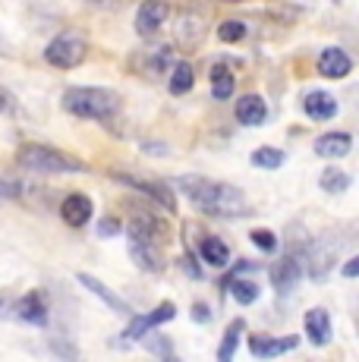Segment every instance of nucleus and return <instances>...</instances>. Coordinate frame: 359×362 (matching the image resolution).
<instances>
[{
	"mask_svg": "<svg viewBox=\"0 0 359 362\" xmlns=\"http://www.w3.org/2000/svg\"><path fill=\"white\" fill-rule=\"evenodd\" d=\"M177 186L183 189V196L189 199V205L199 214H208V218L220 221H240L252 211L249 199L243 196V189L230 183H220V180L199 177V173H183L177 180Z\"/></svg>",
	"mask_w": 359,
	"mask_h": 362,
	"instance_id": "nucleus-1",
	"label": "nucleus"
},
{
	"mask_svg": "<svg viewBox=\"0 0 359 362\" xmlns=\"http://www.w3.org/2000/svg\"><path fill=\"white\" fill-rule=\"evenodd\" d=\"M120 95L114 88H70L64 95V110L73 117H82V120H110V117L120 110Z\"/></svg>",
	"mask_w": 359,
	"mask_h": 362,
	"instance_id": "nucleus-2",
	"label": "nucleus"
},
{
	"mask_svg": "<svg viewBox=\"0 0 359 362\" xmlns=\"http://www.w3.org/2000/svg\"><path fill=\"white\" fill-rule=\"evenodd\" d=\"M16 164L32 173H86L88 170L86 161L66 155V151L51 148V145H38V142H25L16 151Z\"/></svg>",
	"mask_w": 359,
	"mask_h": 362,
	"instance_id": "nucleus-3",
	"label": "nucleus"
},
{
	"mask_svg": "<svg viewBox=\"0 0 359 362\" xmlns=\"http://www.w3.org/2000/svg\"><path fill=\"white\" fill-rule=\"evenodd\" d=\"M86 57H88V38L76 29L54 35L45 47V60L57 69H76Z\"/></svg>",
	"mask_w": 359,
	"mask_h": 362,
	"instance_id": "nucleus-4",
	"label": "nucleus"
},
{
	"mask_svg": "<svg viewBox=\"0 0 359 362\" xmlns=\"http://www.w3.org/2000/svg\"><path fill=\"white\" fill-rule=\"evenodd\" d=\"M177 318V305L174 303H161L158 309H151V312H145V315L139 318H133L129 322V328L120 334V344H126V340H142L145 334H151L155 328H161V325H167V322H174Z\"/></svg>",
	"mask_w": 359,
	"mask_h": 362,
	"instance_id": "nucleus-5",
	"label": "nucleus"
},
{
	"mask_svg": "<svg viewBox=\"0 0 359 362\" xmlns=\"http://www.w3.org/2000/svg\"><path fill=\"white\" fill-rule=\"evenodd\" d=\"M114 180H117V183H123V186H129V189L142 192L145 199L158 202L164 211H177L174 192H170L164 183H155V180H145V177H136V173H123V170H114Z\"/></svg>",
	"mask_w": 359,
	"mask_h": 362,
	"instance_id": "nucleus-6",
	"label": "nucleus"
},
{
	"mask_svg": "<svg viewBox=\"0 0 359 362\" xmlns=\"http://www.w3.org/2000/svg\"><path fill=\"white\" fill-rule=\"evenodd\" d=\"M337 259V246L334 243H324V240H315L306 246V259H302V274H309L312 281H322L328 274V268L334 264Z\"/></svg>",
	"mask_w": 359,
	"mask_h": 362,
	"instance_id": "nucleus-7",
	"label": "nucleus"
},
{
	"mask_svg": "<svg viewBox=\"0 0 359 362\" xmlns=\"http://www.w3.org/2000/svg\"><path fill=\"white\" fill-rule=\"evenodd\" d=\"M167 16H170L167 0H142L139 10H136V32H139L142 38H151V35H158V29L167 23Z\"/></svg>",
	"mask_w": 359,
	"mask_h": 362,
	"instance_id": "nucleus-8",
	"label": "nucleus"
},
{
	"mask_svg": "<svg viewBox=\"0 0 359 362\" xmlns=\"http://www.w3.org/2000/svg\"><path fill=\"white\" fill-rule=\"evenodd\" d=\"M268 277H271V287L278 290L281 296L290 293V290H293L296 284L302 281V255H296V252L284 255V259H281L278 264H271Z\"/></svg>",
	"mask_w": 359,
	"mask_h": 362,
	"instance_id": "nucleus-9",
	"label": "nucleus"
},
{
	"mask_svg": "<svg viewBox=\"0 0 359 362\" xmlns=\"http://www.w3.org/2000/svg\"><path fill=\"white\" fill-rule=\"evenodd\" d=\"M300 346V337L296 334H287V337H265V334H255L249 340V353L255 359H278L284 353H293Z\"/></svg>",
	"mask_w": 359,
	"mask_h": 362,
	"instance_id": "nucleus-10",
	"label": "nucleus"
},
{
	"mask_svg": "<svg viewBox=\"0 0 359 362\" xmlns=\"http://www.w3.org/2000/svg\"><path fill=\"white\" fill-rule=\"evenodd\" d=\"M13 315H16L19 322H25V325L45 328L47 318H51V312H47L45 296H41L38 290H32V293H25L23 299H16V303H13Z\"/></svg>",
	"mask_w": 359,
	"mask_h": 362,
	"instance_id": "nucleus-11",
	"label": "nucleus"
},
{
	"mask_svg": "<svg viewBox=\"0 0 359 362\" xmlns=\"http://www.w3.org/2000/svg\"><path fill=\"white\" fill-rule=\"evenodd\" d=\"M92 214H95V205L86 192H70V196L60 202V218L70 227H86L92 221Z\"/></svg>",
	"mask_w": 359,
	"mask_h": 362,
	"instance_id": "nucleus-12",
	"label": "nucleus"
},
{
	"mask_svg": "<svg viewBox=\"0 0 359 362\" xmlns=\"http://www.w3.org/2000/svg\"><path fill=\"white\" fill-rule=\"evenodd\" d=\"M315 66H319V73L324 79H347L353 73V60H350V54L343 47H324Z\"/></svg>",
	"mask_w": 359,
	"mask_h": 362,
	"instance_id": "nucleus-13",
	"label": "nucleus"
},
{
	"mask_svg": "<svg viewBox=\"0 0 359 362\" xmlns=\"http://www.w3.org/2000/svg\"><path fill=\"white\" fill-rule=\"evenodd\" d=\"M350 151H353V136L350 132H324V136L315 139V155L328 158V161L347 158Z\"/></svg>",
	"mask_w": 359,
	"mask_h": 362,
	"instance_id": "nucleus-14",
	"label": "nucleus"
},
{
	"mask_svg": "<svg viewBox=\"0 0 359 362\" xmlns=\"http://www.w3.org/2000/svg\"><path fill=\"white\" fill-rule=\"evenodd\" d=\"M129 236H139V240H148L158 246V240L167 236V224L161 218H155L151 211H136V218L129 221Z\"/></svg>",
	"mask_w": 359,
	"mask_h": 362,
	"instance_id": "nucleus-15",
	"label": "nucleus"
},
{
	"mask_svg": "<svg viewBox=\"0 0 359 362\" xmlns=\"http://www.w3.org/2000/svg\"><path fill=\"white\" fill-rule=\"evenodd\" d=\"M129 255H133V262L139 264L142 271H148V274H161V252H158L155 243L148 240H139V236H129Z\"/></svg>",
	"mask_w": 359,
	"mask_h": 362,
	"instance_id": "nucleus-16",
	"label": "nucleus"
},
{
	"mask_svg": "<svg viewBox=\"0 0 359 362\" xmlns=\"http://www.w3.org/2000/svg\"><path fill=\"white\" fill-rule=\"evenodd\" d=\"M76 281H79L86 290H92V293L98 296L101 303L107 305V309L120 312V315H129V312H133V309H129V303H126V299H123V296H117L114 290L107 287V284H101V281H98V277H92V274H76Z\"/></svg>",
	"mask_w": 359,
	"mask_h": 362,
	"instance_id": "nucleus-17",
	"label": "nucleus"
},
{
	"mask_svg": "<svg viewBox=\"0 0 359 362\" xmlns=\"http://www.w3.org/2000/svg\"><path fill=\"white\" fill-rule=\"evenodd\" d=\"M302 325H306V337H309V344L324 346V344L331 340V315H328V309H322V305L309 309V312H306V318H302Z\"/></svg>",
	"mask_w": 359,
	"mask_h": 362,
	"instance_id": "nucleus-18",
	"label": "nucleus"
},
{
	"mask_svg": "<svg viewBox=\"0 0 359 362\" xmlns=\"http://www.w3.org/2000/svg\"><path fill=\"white\" fill-rule=\"evenodd\" d=\"M302 107H306V114L312 117V120H334V117H337V101H334V95L319 92V88L306 92V98H302Z\"/></svg>",
	"mask_w": 359,
	"mask_h": 362,
	"instance_id": "nucleus-19",
	"label": "nucleus"
},
{
	"mask_svg": "<svg viewBox=\"0 0 359 362\" xmlns=\"http://www.w3.org/2000/svg\"><path fill=\"white\" fill-rule=\"evenodd\" d=\"M237 120L243 127H261L268 120V104L259 98V95H243L237 101Z\"/></svg>",
	"mask_w": 359,
	"mask_h": 362,
	"instance_id": "nucleus-20",
	"label": "nucleus"
},
{
	"mask_svg": "<svg viewBox=\"0 0 359 362\" xmlns=\"http://www.w3.org/2000/svg\"><path fill=\"white\" fill-rule=\"evenodd\" d=\"M199 259L208 264V268H224V264L230 262V249H227V243L218 240V236H202V243H199Z\"/></svg>",
	"mask_w": 359,
	"mask_h": 362,
	"instance_id": "nucleus-21",
	"label": "nucleus"
},
{
	"mask_svg": "<svg viewBox=\"0 0 359 362\" xmlns=\"http://www.w3.org/2000/svg\"><path fill=\"white\" fill-rule=\"evenodd\" d=\"M243 318H233L230 325H227L224 337H220V346H218V362H233V353H237L240 346V337H243Z\"/></svg>",
	"mask_w": 359,
	"mask_h": 362,
	"instance_id": "nucleus-22",
	"label": "nucleus"
},
{
	"mask_svg": "<svg viewBox=\"0 0 359 362\" xmlns=\"http://www.w3.org/2000/svg\"><path fill=\"white\" fill-rule=\"evenodd\" d=\"M350 183H353V180H350V173L341 170V167H324L322 177H319L322 192H328V196H341V192H347Z\"/></svg>",
	"mask_w": 359,
	"mask_h": 362,
	"instance_id": "nucleus-23",
	"label": "nucleus"
},
{
	"mask_svg": "<svg viewBox=\"0 0 359 362\" xmlns=\"http://www.w3.org/2000/svg\"><path fill=\"white\" fill-rule=\"evenodd\" d=\"M233 92H237V79H233V73L224 64H218L211 69V95L218 101H227V98H233Z\"/></svg>",
	"mask_w": 359,
	"mask_h": 362,
	"instance_id": "nucleus-24",
	"label": "nucleus"
},
{
	"mask_svg": "<svg viewBox=\"0 0 359 362\" xmlns=\"http://www.w3.org/2000/svg\"><path fill=\"white\" fill-rule=\"evenodd\" d=\"M192 86H196V69H192L186 60H180V64H174V73H170V95H186L192 92Z\"/></svg>",
	"mask_w": 359,
	"mask_h": 362,
	"instance_id": "nucleus-25",
	"label": "nucleus"
},
{
	"mask_svg": "<svg viewBox=\"0 0 359 362\" xmlns=\"http://www.w3.org/2000/svg\"><path fill=\"white\" fill-rule=\"evenodd\" d=\"M249 161L255 167H261V170H278V167H284L287 155L281 148H255L249 155Z\"/></svg>",
	"mask_w": 359,
	"mask_h": 362,
	"instance_id": "nucleus-26",
	"label": "nucleus"
},
{
	"mask_svg": "<svg viewBox=\"0 0 359 362\" xmlns=\"http://www.w3.org/2000/svg\"><path fill=\"white\" fill-rule=\"evenodd\" d=\"M230 296L237 299L240 305H252L259 299V284L255 281H243V277H233L230 281Z\"/></svg>",
	"mask_w": 359,
	"mask_h": 362,
	"instance_id": "nucleus-27",
	"label": "nucleus"
},
{
	"mask_svg": "<svg viewBox=\"0 0 359 362\" xmlns=\"http://www.w3.org/2000/svg\"><path fill=\"white\" fill-rule=\"evenodd\" d=\"M218 38L227 41V45H233V41H243L246 38V23H240V19H227V23L218 25Z\"/></svg>",
	"mask_w": 359,
	"mask_h": 362,
	"instance_id": "nucleus-28",
	"label": "nucleus"
},
{
	"mask_svg": "<svg viewBox=\"0 0 359 362\" xmlns=\"http://www.w3.org/2000/svg\"><path fill=\"white\" fill-rule=\"evenodd\" d=\"M145 350H148V353H155V356L158 359H174V353H170V340L167 337H158V334H145Z\"/></svg>",
	"mask_w": 359,
	"mask_h": 362,
	"instance_id": "nucleus-29",
	"label": "nucleus"
},
{
	"mask_svg": "<svg viewBox=\"0 0 359 362\" xmlns=\"http://www.w3.org/2000/svg\"><path fill=\"white\" fill-rule=\"evenodd\" d=\"M249 240L255 243V249H261V252H274V249H278V236H274V230H265V227H261V230H252Z\"/></svg>",
	"mask_w": 359,
	"mask_h": 362,
	"instance_id": "nucleus-30",
	"label": "nucleus"
},
{
	"mask_svg": "<svg viewBox=\"0 0 359 362\" xmlns=\"http://www.w3.org/2000/svg\"><path fill=\"white\" fill-rule=\"evenodd\" d=\"M13 199H19V186L13 183V180L0 177V205H4V202H13Z\"/></svg>",
	"mask_w": 359,
	"mask_h": 362,
	"instance_id": "nucleus-31",
	"label": "nucleus"
},
{
	"mask_svg": "<svg viewBox=\"0 0 359 362\" xmlns=\"http://www.w3.org/2000/svg\"><path fill=\"white\" fill-rule=\"evenodd\" d=\"M192 318H196L199 325H205V322H211V309L205 303H196L192 305Z\"/></svg>",
	"mask_w": 359,
	"mask_h": 362,
	"instance_id": "nucleus-32",
	"label": "nucleus"
},
{
	"mask_svg": "<svg viewBox=\"0 0 359 362\" xmlns=\"http://www.w3.org/2000/svg\"><path fill=\"white\" fill-rule=\"evenodd\" d=\"M98 233H101V236H114V233H120V224H117V221H101V224H98Z\"/></svg>",
	"mask_w": 359,
	"mask_h": 362,
	"instance_id": "nucleus-33",
	"label": "nucleus"
},
{
	"mask_svg": "<svg viewBox=\"0 0 359 362\" xmlns=\"http://www.w3.org/2000/svg\"><path fill=\"white\" fill-rule=\"evenodd\" d=\"M359 274V259H350L343 264V277H356Z\"/></svg>",
	"mask_w": 359,
	"mask_h": 362,
	"instance_id": "nucleus-34",
	"label": "nucleus"
},
{
	"mask_svg": "<svg viewBox=\"0 0 359 362\" xmlns=\"http://www.w3.org/2000/svg\"><path fill=\"white\" fill-rule=\"evenodd\" d=\"M6 315H13V299L0 296V318H6Z\"/></svg>",
	"mask_w": 359,
	"mask_h": 362,
	"instance_id": "nucleus-35",
	"label": "nucleus"
},
{
	"mask_svg": "<svg viewBox=\"0 0 359 362\" xmlns=\"http://www.w3.org/2000/svg\"><path fill=\"white\" fill-rule=\"evenodd\" d=\"M0 57H13V47L6 45V35L0 32Z\"/></svg>",
	"mask_w": 359,
	"mask_h": 362,
	"instance_id": "nucleus-36",
	"label": "nucleus"
},
{
	"mask_svg": "<svg viewBox=\"0 0 359 362\" xmlns=\"http://www.w3.org/2000/svg\"><path fill=\"white\" fill-rule=\"evenodd\" d=\"M6 107H10V92L0 86V110H6Z\"/></svg>",
	"mask_w": 359,
	"mask_h": 362,
	"instance_id": "nucleus-37",
	"label": "nucleus"
},
{
	"mask_svg": "<svg viewBox=\"0 0 359 362\" xmlns=\"http://www.w3.org/2000/svg\"><path fill=\"white\" fill-rule=\"evenodd\" d=\"M158 362H180V359H158Z\"/></svg>",
	"mask_w": 359,
	"mask_h": 362,
	"instance_id": "nucleus-38",
	"label": "nucleus"
},
{
	"mask_svg": "<svg viewBox=\"0 0 359 362\" xmlns=\"http://www.w3.org/2000/svg\"><path fill=\"white\" fill-rule=\"evenodd\" d=\"M224 4H230V0H224ZM233 4H240V0H233Z\"/></svg>",
	"mask_w": 359,
	"mask_h": 362,
	"instance_id": "nucleus-39",
	"label": "nucleus"
}]
</instances>
